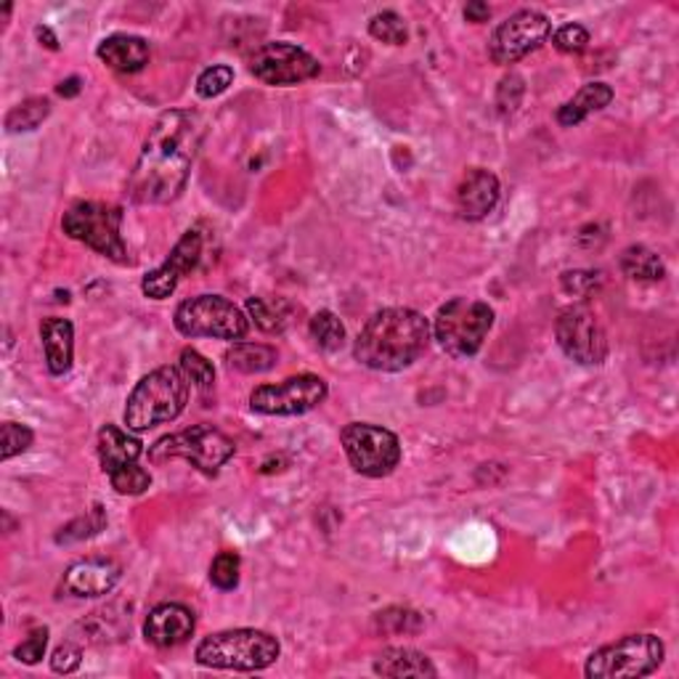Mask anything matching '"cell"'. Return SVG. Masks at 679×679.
<instances>
[{
  "instance_id": "6da1fadb",
  "label": "cell",
  "mask_w": 679,
  "mask_h": 679,
  "mask_svg": "<svg viewBox=\"0 0 679 679\" xmlns=\"http://www.w3.org/2000/svg\"><path fill=\"white\" fill-rule=\"evenodd\" d=\"M203 136L205 125L197 112L170 109L159 115L128 178L130 199L138 205L176 203L189 184Z\"/></svg>"
},
{
  "instance_id": "7a4b0ae2",
  "label": "cell",
  "mask_w": 679,
  "mask_h": 679,
  "mask_svg": "<svg viewBox=\"0 0 679 679\" xmlns=\"http://www.w3.org/2000/svg\"><path fill=\"white\" fill-rule=\"evenodd\" d=\"M431 322L414 308L377 311L358 332L353 356L374 372H404L431 345Z\"/></svg>"
},
{
  "instance_id": "3957f363",
  "label": "cell",
  "mask_w": 679,
  "mask_h": 679,
  "mask_svg": "<svg viewBox=\"0 0 679 679\" xmlns=\"http://www.w3.org/2000/svg\"><path fill=\"white\" fill-rule=\"evenodd\" d=\"M181 366H159L141 377L130 391L125 404V425L134 433H147L151 427L178 420L189 404V387Z\"/></svg>"
},
{
  "instance_id": "277c9868",
  "label": "cell",
  "mask_w": 679,
  "mask_h": 679,
  "mask_svg": "<svg viewBox=\"0 0 679 679\" xmlns=\"http://www.w3.org/2000/svg\"><path fill=\"white\" fill-rule=\"evenodd\" d=\"M279 656V640L260 629H226L205 637L194 650L199 667L226 671H263L274 667Z\"/></svg>"
},
{
  "instance_id": "5b68a950",
  "label": "cell",
  "mask_w": 679,
  "mask_h": 679,
  "mask_svg": "<svg viewBox=\"0 0 679 679\" xmlns=\"http://www.w3.org/2000/svg\"><path fill=\"white\" fill-rule=\"evenodd\" d=\"M494 327V308L473 297L443 303L433 318V335L452 358H473Z\"/></svg>"
},
{
  "instance_id": "8992f818",
  "label": "cell",
  "mask_w": 679,
  "mask_h": 679,
  "mask_svg": "<svg viewBox=\"0 0 679 679\" xmlns=\"http://www.w3.org/2000/svg\"><path fill=\"white\" fill-rule=\"evenodd\" d=\"M61 228L69 239L82 242L104 258L130 263L128 245L122 239V210L107 203H75L61 218Z\"/></svg>"
},
{
  "instance_id": "52a82bcc",
  "label": "cell",
  "mask_w": 679,
  "mask_h": 679,
  "mask_svg": "<svg viewBox=\"0 0 679 679\" xmlns=\"http://www.w3.org/2000/svg\"><path fill=\"white\" fill-rule=\"evenodd\" d=\"M667 648L656 634H627L602 646L587 658L589 679H640L650 677L663 663Z\"/></svg>"
},
{
  "instance_id": "ba28073f",
  "label": "cell",
  "mask_w": 679,
  "mask_h": 679,
  "mask_svg": "<svg viewBox=\"0 0 679 679\" xmlns=\"http://www.w3.org/2000/svg\"><path fill=\"white\" fill-rule=\"evenodd\" d=\"M173 324L184 337H213L242 343L249 332V316L224 295H197L176 308Z\"/></svg>"
},
{
  "instance_id": "9c48e42d",
  "label": "cell",
  "mask_w": 679,
  "mask_h": 679,
  "mask_svg": "<svg viewBox=\"0 0 679 679\" xmlns=\"http://www.w3.org/2000/svg\"><path fill=\"white\" fill-rule=\"evenodd\" d=\"M237 446L228 439L226 433H220L213 425H194L189 431L173 433L159 439L155 446L149 449V456L155 462L163 460H186L199 473L216 475L224 464L232 460Z\"/></svg>"
},
{
  "instance_id": "30bf717a",
  "label": "cell",
  "mask_w": 679,
  "mask_h": 679,
  "mask_svg": "<svg viewBox=\"0 0 679 679\" xmlns=\"http://www.w3.org/2000/svg\"><path fill=\"white\" fill-rule=\"evenodd\" d=\"M345 456L358 475L385 478L401 464V441L387 427L372 422H351L340 431Z\"/></svg>"
},
{
  "instance_id": "8fae6325",
  "label": "cell",
  "mask_w": 679,
  "mask_h": 679,
  "mask_svg": "<svg viewBox=\"0 0 679 679\" xmlns=\"http://www.w3.org/2000/svg\"><path fill=\"white\" fill-rule=\"evenodd\" d=\"M327 380L318 374H295L276 385H260L249 393V409L268 417H297L327 401Z\"/></svg>"
},
{
  "instance_id": "7c38bea8",
  "label": "cell",
  "mask_w": 679,
  "mask_h": 679,
  "mask_svg": "<svg viewBox=\"0 0 679 679\" xmlns=\"http://www.w3.org/2000/svg\"><path fill=\"white\" fill-rule=\"evenodd\" d=\"M560 351L581 366H600L608 358V335L598 314L589 306H571L560 311L555 322Z\"/></svg>"
},
{
  "instance_id": "4fadbf2b",
  "label": "cell",
  "mask_w": 679,
  "mask_h": 679,
  "mask_svg": "<svg viewBox=\"0 0 679 679\" xmlns=\"http://www.w3.org/2000/svg\"><path fill=\"white\" fill-rule=\"evenodd\" d=\"M318 72H322V65L316 57H311L306 48L282 43V40L263 43L249 57V75L260 80L263 86H297V82L314 80Z\"/></svg>"
},
{
  "instance_id": "5bb4252c",
  "label": "cell",
  "mask_w": 679,
  "mask_h": 679,
  "mask_svg": "<svg viewBox=\"0 0 679 679\" xmlns=\"http://www.w3.org/2000/svg\"><path fill=\"white\" fill-rule=\"evenodd\" d=\"M550 32L552 22L542 11L523 9L496 27L489 40V57L494 65H515V61L529 57L531 51H537L550 38Z\"/></svg>"
},
{
  "instance_id": "9a60e30c",
  "label": "cell",
  "mask_w": 679,
  "mask_h": 679,
  "mask_svg": "<svg viewBox=\"0 0 679 679\" xmlns=\"http://www.w3.org/2000/svg\"><path fill=\"white\" fill-rule=\"evenodd\" d=\"M199 260H203V234H199L197 228H189V232L176 242V247L170 249L165 263H159L155 272L144 276L141 293L151 297V301H165V297L176 293L178 282L197 268Z\"/></svg>"
},
{
  "instance_id": "2e32d148",
  "label": "cell",
  "mask_w": 679,
  "mask_h": 679,
  "mask_svg": "<svg viewBox=\"0 0 679 679\" xmlns=\"http://www.w3.org/2000/svg\"><path fill=\"white\" fill-rule=\"evenodd\" d=\"M122 579L120 563L109 558H88L78 560L67 568L65 579H61V592L69 598H104L117 587Z\"/></svg>"
},
{
  "instance_id": "e0dca14e",
  "label": "cell",
  "mask_w": 679,
  "mask_h": 679,
  "mask_svg": "<svg viewBox=\"0 0 679 679\" xmlns=\"http://www.w3.org/2000/svg\"><path fill=\"white\" fill-rule=\"evenodd\" d=\"M197 629V619H194L191 608L181 606V602H159L144 621V637L155 648H176L189 640Z\"/></svg>"
},
{
  "instance_id": "ac0fdd59",
  "label": "cell",
  "mask_w": 679,
  "mask_h": 679,
  "mask_svg": "<svg viewBox=\"0 0 679 679\" xmlns=\"http://www.w3.org/2000/svg\"><path fill=\"white\" fill-rule=\"evenodd\" d=\"M499 203V178L486 168L468 170L462 184L456 186V213L464 220H481L494 210Z\"/></svg>"
},
{
  "instance_id": "d6986e66",
  "label": "cell",
  "mask_w": 679,
  "mask_h": 679,
  "mask_svg": "<svg viewBox=\"0 0 679 679\" xmlns=\"http://www.w3.org/2000/svg\"><path fill=\"white\" fill-rule=\"evenodd\" d=\"M40 340H43L46 366L53 377H61L72 370L75 362V327L69 318H43L40 324Z\"/></svg>"
},
{
  "instance_id": "ffe728a7",
  "label": "cell",
  "mask_w": 679,
  "mask_h": 679,
  "mask_svg": "<svg viewBox=\"0 0 679 679\" xmlns=\"http://www.w3.org/2000/svg\"><path fill=\"white\" fill-rule=\"evenodd\" d=\"M99 59L122 75L141 72L149 65V43L138 35H109L101 40Z\"/></svg>"
},
{
  "instance_id": "44dd1931",
  "label": "cell",
  "mask_w": 679,
  "mask_h": 679,
  "mask_svg": "<svg viewBox=\"0 0 679 679\" xmlns=\"http://www.w3.org/2000/svg\"><path fill=\"white\" fill-rule=\"evenodd\" d=\"M144 454V443L117 425H104L99 431V460L107 475L136 464Z\"/></svg>"
},
{
  "instance_id": "7402d4cb",
  "label": "cell",
  "mask_w": 679,
  "mask_h": 679,
  "mask_svg": "<svg viewBox=\"0 0 679 679\" xmlns=\"http://www.w3.org/2000/svg\"><path fill=\"white\" fill-rule=\"evenodd\" d=\"M374 675L404 679V677H439V669L425 653L414 648H385L383 653L374 658Z\"/></svg>"
},
{
  "instance_id": "603a6c76",
  "label": "cell",
  "mask_w": 679,
  "mask_h": 679,
  "mask_svg": "<svg viewBox=\"0 0 679 679\" xmlns=\"http://www.w3.org/2000/svg\"><path fill=\"white\" fill-rule=\"evenodd\" d=\"M613 88L608 86V82H587L573 99H568L563 107L558 109V122L563 125V128H573V125L584 122L589 115L606 109L608 104L613 101Z\"/></svg>"
},
{
  "instance_id": "cb8c5ba5",
  "label": "cell",
  "mask_w": 679,
  "mask_h": 679,
  "mask_svg": "<svg viewBox=\"0 0 679 679\" xmlns=\"http://www.w3.org/2000/svg\"><path fill=\"white\" fill-rule=\"evenodd\" d=\"M279 362V351L263 343H234V348L226 353L228 370L242 374H260L274 370Z\"/></svg>"
},
{
  "instance_id": "d4e9b609",
  "label": "cell",
  "mask_w": 679,
  "mask_h": 679,
  "mask_svg": "<svg viewBox=\"0 0 679 679\" xmlns=\"http://www.w3.org/2000/svg\"><path fill=\"white\" fill-rule=\"evenodd\" d=\"M621 272L632 282H661L667 276L663 260L646 245H632L621 253Z\"/></svg>"
},
{
  "instance_id": "484cf974",
  "label": "cell",
  "mask_w": 679,
  "mask_h": 679,
  "mask_svg": "<svg viewBox=\"0 0 679 679\" xmlns=\"http://www.w3.org/2000/svg\"><path fill=\"white\" fill-rule=\"evenodd\" d=\"M247 314L255 322V327H260L268 335H279L287 329L289 316H287V303L284 301H266V297H249L247 301Z\"/></svg>"
},
{
  "instance_id": "4316f807",
  "label": "cell",
  "mask_w": 679,
  "mask_h": 679,
  "mask_svg": "<svg viewBox=\"0 0 679 679\" xmlns=\"http://www.w3.org/2000/svg\"><path fill=\"white\" fill-rule=\"evenodd\" d=\"M48 115H51V101L43 99V96H35V99L22 101L6 115V130L9 134H30V130L40 128V122Z\"/></svg>"
},
{
  "instance_id": "83f0119b",
  "label": "cell",
  "mask_w": 679,
  "mask_h": 679,
  "mask_svg": "<svg viewBox=\"0 0 679 679\" xmlns=\"http://www.w3.org/2000/svg\"><path fill=\"white\" fill-rule=\"evenodd\" d=\"M308 332L318 348L327 353H335L345 345V324L340 322V316L332 314V311H316V314L311 316Z\"/></svg>"
},
{
  "instance_id": "f1b7e54d",
  "label": "cell",
  "mask_w": 679,
  "mask_h": 679,
  "mask_svg": "<svg viewBox=\"0 0 679 679\" xmlns=\"http://www.w3.org/2000/svg\"><path fill=\"white\" fill-rule=\"evenodd\" d=\"M107 529V512H104L101 504H94L86 515L75 518L72 523H67L65 529L57 533V544H75V542H86V539L96 537Z\"/></svg>"
},
{
  "instance_id": "f546056e",
  "label": "cell",
  "mask_w": 679,
  "mask_h": 679,
  "mask_svg": "<svg viewBox=\"0 0 679 679\" xmlns=\"http://www.w3.org/2000/svg\"><path fill=\"white\" fill-rule=\"evenodd\" d=\"M186 374V380L197 387L199 393H210L213 385H216V366L213 362H207L199 351L184 348L181 351V364H178Z\"/></svg>"
},
{
  "instance_id": "4dcf8cb0",
  "label": "cell",
  "mask_w": 679,
  "mask_h": 679,
  "mask_svg": "<svg viewBox=\"0 0 679 679\" xmlns=\"http://www.w3.org/2000/svg\"><path fill=\"white\" fill-rule=\"evenodd\" d=\"M377 632L383 634H417L425 621L417 611H409V608H387V611L377 613Z\"/></svg>"
},
{
  "instance_id": "1f68e13d",
  "label": "cell",
  "mask_w": 679,
  "mask_h": 679,
  "mask_svg": "<svg viewBox=\"0 0 679 679\" xmlns=\"http://www.w3.org/2000/svg\"><path fill=\"white\" fill-rule=\"evenodd\" d=\"M370 35L387 46H404L409 40V27L396 11H380L372 17Z\"/></svg>"
},
{
  "instance_id": "d6a6232c",
  "label": "cell",
  "mask_w": 679,
  "mask_h": 679,
  "mask_svg": "<svg viewBox=\"0 0 679 679\" xmlns=\"http://www.w3.org/2000/svg\"><path fill=\"white\" fill-rule=\"evenodd\" d=\"M32 427L19 425V422H3V427H0V460L9 462L13 456L24 454L32 446Z\"/></svg>"
},
{
  "instance_id": "836d02e7",
  "label": "cell",
  "mask_w": 679,
  "mask_h": 679,
  "mask_svg": "<svg viewBox=\"0 0 679 679\" xmlns=\"http://www.w3.org/2000/svg\"><path fill=\"white\" fill-rule=\"evenodd\" d=\"M239 568L242 560L237 552H218L210 563V584L220 592H232L239 587Z\"/></svg>"
},
{
  "instance_id": "e575fe53",
  "label": "cell",
  "mask_w": 679,
  "mask_h": 679,
  "mask_svg": "<svg viewBox=\"0 0 679 679\" xmlns=\"http://www.w3.org/2000/svg\"><path fill=\"white\" fill-rule=\"evenodd\" d=\"M109 483H112V489L117 491V494L138 496L151 486V475L144 468H138V462H136V464H128V468L117 470V473L109 475Z\"/></svg>"
},
{
  "instance_id": "d590c367",
  "label": "cell",
  "mask_w": 679,
  "mask_h": 679,
  "mask_svg": "<svg viewBox=\"0 0 679 679\" xmlns=\"http://www.w3.org/2000/svg\"><path fill=\"white\" fill-rule=\"evenodd\" d=\"M234 82V69L226 65H213L207 67L203 75L197 78V96L199 99H218L220 94L228 91V86Z\"/></svg>"
},
{
  "instance_id": "8d00e7d4",
  "label": "cell",
  "mask_w": 679,
  "mask_h": 679,
  "mask_svg": "<svg viewBox=\"0 0 679 679\" xmlns=\"http://www.w3.org/2000/svg\"><path fill=\"white\" fill-rule=\"evenodd\" d=\"M46 648H48V629L38 627V629H32L30 637H27L22 646L13 648V658L27 663V667H35L38 661H43Z\"/></svg>"
},
{
  "instance_id": "74e56055",
  "label": "cell",
  "mask_w": 679,
  "mask_h": 679,
  "mask_svg": "<svg viewBox=\"0 0 679 679\" xmlns=\"http://www.w3.org/2000/svg\"><path fill=\"white\" fill-rule=\"evenodd\" d=\"M589 43V32L587 27L581 24H565L552 35V46L558 48L560 53H581Z\"/></svg>"
},
{
  "instance_id": "f35d334b",
  "label": "cell",
  "mask_w": 679,
  "mask_h": 679,
  "mask_svg": "<svg viewBox=\"0 0 679 679\" xmlns=\"http://www.w3.org/2000/svg\"><path fill=\"white\" fill-rule=\"evenodd\" d=\"M523 78H518V75H510V78H504L499 82V94H496V104H499V112L510 115L515 112L518 107H521L523 99Z\"/></svg>"
},
{
  "instance_id": "ab89813d",
  "label": "cell",
  "mask_w": 679,
  "mask_h": 679,
  "mask_svg": "<svg viewBox=\"0 0 679 679\" xmlns=\"http://www.w3.org/2000/svg\"><path fill=\"white\" fill-rule=\"evenodd\" d=\"M80 663H82V648L75 646L72 640L61 642L51 656V669L57 671V675H72V671L80 669Z\"/></svg>"
},
{
  "instance_id": "60d3db41",
  "label": "cell",
  "mask_w": 679,
  "mask_h": 679,
  "mask_svg": "<svg viewBox=\"0 0 679 679\" xmlns=\"http://www.w3.org/2000/svg\"><path fill=\"white\" fill-rule=\"evenodd\" d=\"M598 282H600V274H592V272H568V274H563L565 293H573V295H587L589 289L598 287Z\"/></svg>"
},
{
  "instance_id": "b9f144b4",
  "label": "cell",
  "mask_w": 679,
  "mask_h": 679,
  "mask_svg": "<svg viewBox=\"0 0 679 679\" xmlns=\"http://www.w3.org/2000/svg\"><path fill=\"white\" fill-rule=\"evenodd\" d=\"M464 19L473 24H481V22H489L491 19V9L489 3H483V0H473V3L464 6Z\"/></svg>"
},
{
  "instance_id": "7bdbcfd3",
  "label": "cell",
  "mask_w": 679,
  "mask_h": 679,
  "mask_svg": "<svg viewBox=\"0 0 679 679\" xmlns=\"http://www.w3.org/2000/svg\"><path fill=\"white\" fill-rule=\"evenodd\" d=\"M35 35H38L40 46L51 48V51H59V38H57V35H53V32H51V27H43V24H38V27H35Z\"/></svg>"
},
{
  "instance_id": "ee69618b",
  "label": "cell",
  "mask_w": 679,
  "mask_h": 679,
  "mask_svg": "<svg viewBox=\"0 0 679 679\" xmlns=\"http://www.w3.org/2000/svg\"><path fill=\"white\" fill-rule=\"evenodd\" d=\"M80 88H82L80 78H67V80H61V82H59L57 94L61 96V99H75V96L80 94Z\"/></svg>"
}]
</instances>
